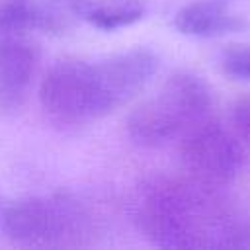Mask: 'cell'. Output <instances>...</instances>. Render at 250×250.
Masks as SVG:
<instances>
[{"label": "cell", "mask_w": 250, "mask_h": 250, "mask_svg": "<svg viewBox=\"0 0 250 250\" xmlns=\"http://www.w3.org/2000/svg\"><path fill=\"white\" fill-rule=\"evenodd\" d=\"M219 189L189 176L150 178L137 188L133 201L135 223L160 248H250V219Z\"/></svg>", "instance_id": "cell-1"}, {"label": "cell", "mask_w": 250, "mask_h": 250, "mask_svg": "<svg viewBox=\"0 0 250 250\" xmlns=\"http://www.w3.org/2000/svg\"><path fill=\"white\" fill-rule=\"evenodd\" d=\"M156 68L158 57L143 47L96 62L84 59L59 61L41 80V107L62 125L100 119L129 102Z\"/></svg>", "instance_id": "cell-2"}, {"label": "cell", "mask_w": 250, "mask_h": 250, "mask_svg": "<svg viewBox=\"0 0 250 250\" xmlns=\"http://www.w3.org/2000/svg\"><path fill=\"white\" fill-rule=\"evenodd\" d=\"M0 230L20 246H82L92 234V215L70 195L20 197L0 203Z\"/></svg>", "instance_id": "cell-3"}, {"label": "cell", "mask_w": 250, "mask_h": 250, "mask_svg": "<svg viewBox=\"0 0 250 250\" xmlns=\"http://www.w3.org/2000/svg\"><path fill=\"white\" fill-rule=\"evenodd\" d=\"M211 90L191 72L172 74L162 88L133 109L127 133L141 146H160L182 139L191 127L211 117Z\"/></svg>", "instance_id": "cell-4"}, {"label": "cell", "mask_w": 250, "mask_h": 250, "mask_svg": "<svg viewBox=\"0 0 250 250\" xmlns=\"http://www.w3.org/2000/svg\"><path fill=\"white\" fill-rule=\"evenodd\" d=\"M180 158L186 176L213 188H223L240 172L242 146L238 135L207 117L180 139Z\"/></svg>", "instance_id": "cell-5"}, {"label": "cell", "mask_w": 250, "mask_h": 250, "mask_svg": "<svg viewBox=\"0 0 250 250\" xmlns=\"http://www.w3.org/2000/svg\"><path fill=\"white\" fill-rule=\"evenodd\" d=\"M37 64L35 47L20 33L0 37V109H16L25 100Z\"/></svg>", "instance_id": "cell-6"}, {"label": "cell", "mask_w": 250, "mask_h": 250, "mask_svg": "<svg viewBox=\"0 0 250 250\" xmlns=\"http://www.w3.org/2000/svg\"><path fill=\"white\" fill-rule=\"evenodd\" d=\"M178 31L193 37H217L225 33H236L246 27L244 18L234 14L225 0H195L174 18Z\"/></svg>", "instance_id": "cell-7"}, {"label": "cell", "mask_w": 250, "mask_h": 250, "mask_svg": "<svg viewBox=\"0 0 250 250\" xmlns=\"http://www.w3.org/2000/svg\"><path fill=\"white\" fill-rule=\"evenodd\" d=\"M64 25V16L55 6L35 0H0V31L21 33L25 29L55 31Z\"/></svg>", "instance_id": "cell-8"}, {"label": "cell", "mask_w": 250, "mask_h": 250, "mask_svg": "<svg viewBox=\"0 0 250 250\" xmlns=\"http://www.w3.org/2000/svg\"><path fill=\"white\" fill-rule=\"evenodd\" d=\"M66 2L74 16H80L92 25L105 31L131 25L139 21L145 14V8L135 0H123L111 4H100L94 0H66Z\"/></svg>", "instance_id": "cell-9"}, {"label": "cell", "mask_w": 250, "mask_h": 250, "mask_svg": "<svg viewBox=\"0 0 250 250\" xmlns=\"http://www.w3.org/2000/svg\"><path fill=\"white\" fill-rule=\"evenodd\" d=\"M221 64L229 76L250 80V47H232L225 51Z\"/></svg>", "instance_id": "cell-10"}, {"label": "cell", "mask_w": 250, "mask_h": 250, "mask_svg": "<svg viewBox=\"0 0 250 250\" xmlns=\"http://www.w3.org/2000/svg\"><path fill=\"white\" fill-rule=\"evenodd\" d=\"M232 127L240 139L250 141V98H242L232 107Z\"/></svg>", "instance_id": "cell-11"}]
</instances>
